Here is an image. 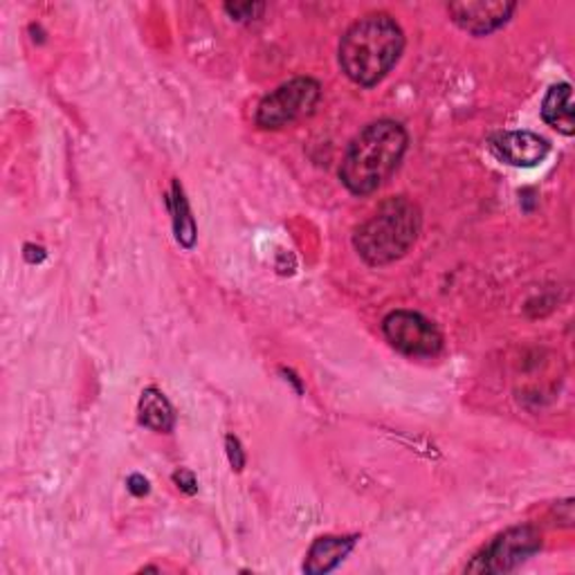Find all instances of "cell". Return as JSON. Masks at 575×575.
<instances>
[{
    "mask_svg": "<svg viewBox=\"0 0 575 575\" xmlns=\"http://www.w3.org/2000/svg\"><path fill=\"white\" fill-rule=\"evenodd\" d=\"M405 50V34L394 16L373 12L356 21L340 41V68L364 88L385 79Z\"/></svg>",
    "mask_w": 575,
    "mask_h": 575,
    "instance_id": "6da1fadb",
    "label": "cell"
},
{
    "mask_svg": "<svg viewBox=\"0 0 575 575\" xmlns=\"http://www.w3.org/2000/svg\"><path fill=\"white\" fill-rule=\"evenodd\" d=\"M405 151L407 131L398 122H373L351 142L340 167V180L351 194L369 196L396 173Z\"/></svg>",
    "mask_w": 575,
    "mask_h": 575,
    "instance_id": "7a4b0ae2",
    "label": "cell"
},
{
    "mask_svg": "<svg viewBox=\"0 0 575 575\" xmlns=\"http://www.w3.org/2000/svg\"><path fill=\"white\" fill-rule=\"evenodd\" d=\"M418 232V207L409 199L398 196L382 203L375 214L358 227L353 246L369 266H390L409 252Z\"/></svg>",
    "mask_w": 575,
    "mask_h": 575,
    "instance_id": "3957f363",
    "label": "cell"
},
{
    "mask_svg": "<svg viewBox=\"0 0 575 575\" xmlns=\"http://www.w3.org/2000/svg\"><path fill=\"white\" fill-rule=\"evenodd\" d=\"M322 98V86L311 77H297L279 86L257 109V124L261 128H283L311 115Z\"/></svg>",
    "mask_w": 575,
    "mask_h": 575,
    "instance_id": "277c9868",
    "label": "cell"
},
{
    "mask_svg": "<svg viewBox=\"0 0 575 575\" xmlns=\"http://www.w3.org/2000/svg\"><path fill=\"white\" fill-rule=\"evenodd\" d=\"M542 546V535L533 526H515L495 538L470 564V573H508L521 566Z\"/></svg>",
    "mask_w": 575,
    "mask_h": 575,
    "instance_id": "5b68a950",
    "label": "cell"
},
{
    "mask_svg": "<svg viewBox=\"0 0 575 575\" xmlns=\"http://www.w3.org/2000/svg\"><path fill=\"white\" fill-rule=\"evenodd\" d=\"M382 330L394 349L411 358H435L443 349L441 330L420 313L394 311L382 322Z\"/></svg>",
    "mask_w": 575,
    "mask_h": 575,
    "instance_id": "8992f818",
    "label": "cell"
},
{
    "mask_svg": "<svg viewBox=\"0 0 575 575\" xmlns=\"http://www.w3.org/2000/svg\"><path fill=\"white\" fill-rule=\"evenodd\" d=\"M515 10L517 5L506 0H461V3L448 5L452 21L474 36H486L504 27Z\"/></svg>",
    "mask_w": 575,
    "mask_h": 575,
    "instance_id": "52a82bcc",
    "label": "cell"
},
{
    "mask_svg": "<svg viewBox=\"0 0 575 575\" xmlns=\"http://www.w3.org/2000/svg\"><path fill=\"white\" fill-rule=\"evenodd\" d=\"M499 160L512 167H538L551 151L549 139L531 131H508L493 139Z\"/></svg>",
    "mask_w": 575,
    "mask_h": 575,
    "instance_id": "ba28073f",
    "label": "cell"
},
{
    "mask_svg": "<svg viewBox=\"0 0 575 575\" xmlns=\"http://www.w3.org/2000/svg\"><path fill=\"white\" fill-rule=\"evenodd\" d=\"M358 538H319L304 562V571L311 575H319V573H328L332 571L338 564L345 562V557L353 551Z\"/></svg>",
    "mask_w": 575,
    "mask_h": 575,
    "instance_id": "9c48e42d",
    "label": "cell"
},
{
    "mask_svg": "<svg viewBox=\"0 0 575 575\" xmlns=\"http://www.w3.org/2000/svg\"><path fill=\"white\" fill-rule=\"evenodd\" d=\"M542 117L549 126L557 128L560 133L573 135V90L568 83H557L549 88L542 104Z\"/></svg>",
    "mask_w": 575,
    "mask_h": 575,
    "instance_id": "30bf717a",
    "label": "cell"
},
{
    "mask_svg": "<svg viewBox=\"0 0 575 575\" xmlns=\"http://www.w3.org/2000/svg\"><path fill=\"white\" fill-rule=\"evenodd\" d=\"M139 420L142 425H147L154 431H171L176 425V414L171 403L167 401V396L156 390L149 387L142 392L139 398Z\"/></svg>",
    "mask_w": 575,
    "mask_h": 575,
    "instance_id": "8fae6325",
    "label": "cell"
},
{
    "mask_svg": "<svg viewBox=\"0 0 575 575\" xmlns=\"http://www.w3.org/2000/svg\"><path fill=\"white\" fill-rule=\"evenodd\" d=\"M171 210H173V227H176V238L178 244L184 248H191L196 241V223L194 216L189 212L187 199L182 194V187L173 182V194H171Z\"/></svg>",
    "mask_w": 575,
    "mask_h": 575,
    "instance_id": "7c38bea8",
    "label": "cell"
},
{
    "mask_svg": "<svg viewBox=\"0 0 575 575\" xmlns=\"http://www.w3.org/2000/svg\"><path fill=\"white\" fill-rule=\"evenodd\" d=\"M266 5L261 3H234V5H225V12L229 16H234L236 21H255L263 14Z\"/></svg>",
    "mask_w": 575,
    "mask_h": 575,
    "instance_id": "4fadbf2b",
    "label": "cell"
},
{
    "mask_svg": "<svg viewBox=\"0 0 575 575\" xmlns=\"http://www.w3.org/2000/svg\"><path fill=\"white\" fill-rule=\"evenodd\" d=\"M173 478H176L178 488H182V491H187V493H196V478H194V474H191V472L180 470V472L173 474Z\"/></svg>",
    "mask_w": 575,
    "mask_h": 575,
    "instance_id": "5bb4252c",
    "label": "cell"
},
{
    "mask_svg": "<svg viewBox=\"0 0 575 575\" xmlns=\"http://www.w3.org/2000/svg\"><path fill=\"white\" fill-rule=\"evenodd\" d=\"M227 448H229V461L236 470L244 467V452H241V446H238V441L234 437H227Z\"/></svg>",
    "mask_w": 575,
    "mask_h": 575,
    "instance_id": "9a60e30c",
    "label": "cell"
},
{
    "mask_svg": "<svg viewBox=\"0 0 575 575\" xmlns=\"http://www.w3.org/2000/svg\"><path fill=\"white\" fill-rule=\"evenodd\" d=\"M128 491H131L133 495H137V497L147 495V493H149V482H147V478H144V476H139V474H133V476L128 478Z\"/></svg>",
    "mask_w": 575,
    "mask_h": 575,
    "instance_id": "2e32d148",
    "label": "cell"
}]
</instances>
